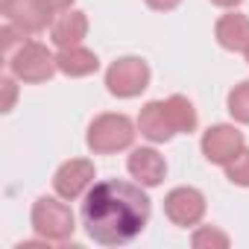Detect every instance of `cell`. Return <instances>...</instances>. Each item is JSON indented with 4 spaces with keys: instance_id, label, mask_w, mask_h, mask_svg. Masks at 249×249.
<instances>
[{
    "instance_id": "1",
    "label": "cell",
    "mask_w": 249,
    "mask_h": 249,
    "mask_svg": "<svg viewBox=\"0 0 249 249\" xmlns=\"http://www.w3.org/2000/svg\"><path fill=\"white\" fill-rule=\"evenodd\" d=\"M150 220L147 194L123 179H106L94 185L82 202V223L88 237L103 246H120L135 240Z\"/></svg>"
},
{
    "instance_id": "2",
    "label": "cell",
    "mask_w": 249,
    "mask_h": 249,
    "mask_svg": "<svg viewBox=\"0 0 249 249\" xmlns=\"http://www.w3.org/2000/svg\"><path fill=\"white\" fill-rule=\"evenodd\" d=\"M135 138L132 129V120L123 117V114H103L91 123V132H88V147L94 153H114L129 147Z\"/></svg>"
},
{
    "instance_id": "3",
    "label": "cell",
    "mask_w": 249,
    "mask_h": 249,
    "mask_svg": "<svg viewBox=\"0 0 249 249\" xmlns=\"http://www.w3.org/2000/svg\"><path fill=\"white\" fill-rule=\"evenodd\" d=\"M33 226L47 237V240H65L73 234V214L65 202L41 196L33 208Z\"/></svg>"
},
{
    "instance_id": "4",
    "label": "cell",
    "mask_w": 249,
    "mask_h": 249,
    "mask_svg": "<svg viewBox=\"0 0 249 249\" xmlns=\"http://www.w3.org/2000/svg\"><path fill=\"white\" fill-rule=\"evenodd\" d=\"M9 65H12V73L24 82H44L59 68L56 59L41 44H21V50L9 59Z\"/></svg>"
},
{
    "instance_id": "5",
    "label": "cell",
    "mask_w": 249,
    "mask_h": 249,
    "mask_svg": "<svg viewBox=\"0 0 249 249\" xmlns=\"http://www.w3.org/2000/svg\"><path fill=\"white\" fill-rule=\"evenodd\" d=\"M147 82H150V68L141 59H120L106 73V85L117 97H135L147 88Z\"/></svg>"
},
{
    "instance_id": "6",
    "label": "cell",
    "mask_w": 249,
    "mask_h": 249,
    "mask_svg": "<svg viewBox=\"0 0 249 249\" xmlns=\"http://www.w3.org/2000/svg\"><path fill=\"white\" fill-rule=\"evenodd\" d=\"M3 15L21 33H38V30L47 27L53 12L41 3V0H3Z\"/></svg>"
},
{
    "instance_id": "7",
    "label": "cell",
    "mask_w": 249,
    "mask_h": 249,
    "mask_svg": "<svg viewBox=\"0 0 249 249\" xmlns=\"http://www.w3.org/2000/svg\"><path fill=\"white\" fill-rule=\"evenodd\" d=\"M164 211H167V217H170L173 223H179V226H194V223L202 217V211H205V199H202V194L194 191V188H176V191H170V196L164 199Z\"/></svg>"
},
{
    "instance_id": "8",
    "label": "cell",
    "mask_w": 249,
    "mask_h": 249,
    "mask_svg": "<svg viewBox=\"0 0 249 249\" xmlns=\"http://www.w3.org/2000/svg\"><path fill=\"white\" fill-rule=\"evenodd\" d=\"M240 147H243V135L231 126H214L202 138V150L208 161H217V164H229L240 153Z\"/></svg>"
},
{
    "instance_id": "9",
    "label": "cell",
    "mask_w": 249,
    "mask_h": 249,
    "mask_svg": "<svg viewBox=\"0 0 249 249\" xmlns=\"http://www.w3.org/2000/svg\"><path fill=\"white\" fill-rule=\"evenodd\" d=\"M91 179H94V164H88V161H68V164L56 173L53 185H56V194H59V196L76 199V196L91 185Z\"/></svg>"
},
{
    "instance_id": "10",
    "label": "cell",
    "mask_w": 249,
    "mask_h": 249,
    "mask_svg": "<svg viewBox=\"0 0 249 249\" xmlns=\"http://www.w3.org/2000/svg\"><path fill=\"white\" fill-rule=\"evenodd\" d=\"M138 123H141V132H144L150 141H167V138L176 132V123H173V117H170L167 103H150V106H144Z\"/></svg>"
},
{
    "instance_id": "11",
    "label": "cell",
    "mask_w": 249,
    "mask_h": 249,
    "mask_svg": "<svg viewBox=\"0 0 249 249\" xmlns=\"http://www.w3.org/2000/svg\"><path fill=\"white\" fill-rule=\"evenodd\" d=\"M164 159L156 150H135L129 156V173L141 182V185H159L164 179Z\"/></svg>"
},
{
    "instance_id": "12",
    "label": "cell",
    "mask_w": 249,
    "mask_h": 249,
    "mask_svg": "<svg viewBox=\"0 0 249 249\" xmlns=\"http://www.w3.org/2000/svg\"><path fill=\"white\" fill-rule=\"evenodd\" d=\"M85 30H88V21L82 12H65L56 24H53V41L65 50V47H76L82 38H85Z\"/></svg>"
},
{
    "instance_id": "13",
    "label": "cell",
    "mask_w": 249,
    "mask_h": 249,
    "mask_svg": "<svg viewBox=\"0 0 249 249\" xmlns=\"http://www.w3.org/2000/svg\"><path fill=\"white\" fill-rule=\"evenodd\" d=\"M217 38L226 50H246V44H249V18L246 15H226L217 24Z\"/></svg>"
},
{
    "instance_id": "14",
    "label": "cell",
    "mask_w": 249,
    "mask_h": 249,
    "mask_svg": "<svg viewBox=\"0 0 249 249\" xmlns=\"http://www.w3.org/2000/svg\"><path fill=\"white\" fill-rule=\"evenodd\" d=\"M56 65H59V71L68 73V76H88V73L97 71V56L88 53V50H82V47L76 44V47H65V50L56 56Z\"/></svg>"
},
{
    "instance_id": "15",
    "label": "cell",
    "mask_w": 249,
    "mask_h": 249,
    "mask_svg": "<svg viewBox=\"0 0 249 249\" xmlns=\"http://www.w3.org/2000/svg\"><path fill=\"white\" fill-rule=\"evenodd\" d=\"M167 108H170V117L176 123V132H194V126H196V111H194V106L185 97H170L167 100Z\"/></svg>"
},
{
    "instance_id": "16",
    "label": "cell",
    "mask_w": 249,
    "mask_h": 249,
    "mask_svg": "<svg viewBox=\"0 0 249 249\" xmlns=\"http://www.w3.org/2000/svg\"><path fill=\"white\" fill-rule=\"evenodd\" d=\"M229 111H231L237 120L249 123V82H240V85L229 94Z\"/></svg>"
},
{
    "instance_id": "17",
    "label": "cell",
    "mask_w": 249,
    "mask_h": 249,
    "mask_svg": "<svg viewBox=\"0 0 249 249\" xmlns=\"http://www.w3.org/2000/svg\"><path fill=\"white\" fill-rule=\"evenodd\" d=\"M226 173L234 185H249V150L246 153H237L229 164H226Z\"/></svg>"
},
{
    "instance_id": "18",
    "label": "cell",
    "mask_w": 249,
    "mask_h": 249,
    "mask_svg": "<svg viewBox=\"0 0 249 249\" xmlns=\"http://www.w3.org/2000/svg\"><path fill=\"white\" fill-rule=\"evenodd\" d=\"M194 246H196V249H199V246H229V237L220 234V231H208V229H202V231L194 234Z\"/></svg>"
},
{
    "instance_id": "19",
    "label": "cell",
    "mask_w": 249,
    "mask_h": 249,
    "mask_svg": "<svg viewBox=\"0 0 249 249\" xmlns=\"http://www.w3.org/2000/svg\"><path fill=\"white\" fill-rule=\"evenodd\" d=\"M147 3H150L153 9H161V12H167V9L179 6V0H147Z\"/></svg>"
},
{
    "instance_id": "20",
    "label": "cell",
    "mask_w": 249,
    "mask_h": 249,
    "mask_svg": "<svg viewBox=\"0 0 249 249\" xmlns=\"http://www.w3.org/2000/svg\"><path fill=\"white\" fill-rule=\"evenodd\" d=\"M41 3H44L50 12H56V9H68V6H71V0H41Z\"/></svg>"
},
{
    "instance_id": "21",
    "label": "cell",
    "mask_w": 249,
    "mask_h": 249,
    "mask_svg": "<svg viewBox=\"0 0 249 249\" xmlns=\"http://www.w3.org/2000/svg\"><path fill=\"white\" fill-rule=\"evenodd\" d=\"M3 85H6V106H3V108L9 111V106H12V94H15V91H12V79H3Z\"/></svg>"
},
{
    "instance_id": "22",
    "label": "cell",
    "mask_w": 249,
    "mask_h": 249,
    "mask_svg": "<svg viewBox=\"0 0 249 249\" xmlns=\"http://www.w3.org/2000/svg\"><path fill=\"white\" fill-rule=\"evenodd\" d=\"M217 6H234V3H240V0H214Z\"/></svg>"
},
{
    "instance_id": "23",
    "label": "cell",
    "mask_w": 249,
    "mask_h": 249,
    "mask_svg": "<svg viewBox=\"0 0 249 249\" xmlns=\"http://www.w3.org/2000/svg\"><path fill=\"white\" fill-rule=\"evenodd\" d=\"M246 62H249V44H246Z\"/></svg>"
}]
</instances>
